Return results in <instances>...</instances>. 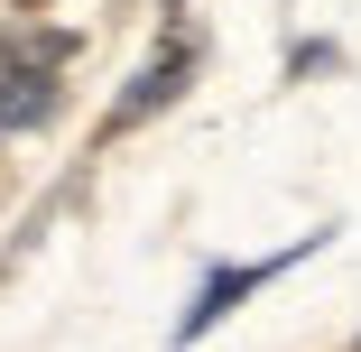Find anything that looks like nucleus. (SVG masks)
I'll return each instance as SVG.
<instances>
[{"instance_id":"20e7f679","label":"nucleus","mask_w":361,"mask_h":352,"mask_svg":"<svg viewBox=\"0 0 361 352\" xmlns=\"http://www.w3.org/2000/svg\"><path fill=\"white\" fill-rule=\"evenodd\" d=\"M158 10H185V0H158Z\"/></svg>"},{"instance_id":"39448f33","label":"nucleus","mask_w":361,"mask_h":352,"mask_svg":"<svg viewBox=\"0 0 361 352\" xmlns=\"http://www.w3.org/2000/svg\"><path fill=\"white\" fill-rule=\"evenodd\" d=\"M352 352H361V334H352Z\"/></svg>"},{"instance_id":"f257e3e1","label":"nucleus","mask_w":361,"mask_h":352,"mask_svg":"<svg viewBox=\"0 0 361 352\" xmlns=\"http://www.w3.org/2000/svg\"><path fill=\"white\" fill-rule=\"evenodd\" d=\"M306 250H324V232H306V241H287L278 260H250V269H213L204 288H195V306H185V324H176V343H204V334L223 324V315H232V306H241L250 288H269V278H278V269H297Z\"/></svg>"},{"instance_id":"f03ea898","label":"nucleus","mask_w":361,"mask_h":352,"mask_svg":"<svg viewBox=\"0 0 361 352\" xmlns=\"http://www.w3.org/2000/svg\"><path fill=\"white\" fill-rule=\"evenodd\" d=\"M185 75H195V37H176L167 56H149V65H139V75H130V93L111 102V130H139L149 111H167V102L185 93Z\"/></svg>"},{"instance_id":"7ed1b4c3","label":"nucleus","mask_w":361,"mask_h":352,"mask_svg":"<svg viewBox=\"0 0 361 352\" xmlns=\"http://www.w3.org/2000/svg\"><path fill=\"white\" fill-rule=\"evenodd\" d=\"M56 111V65H10L0 75V130H28Z\"/></svg>"}]
</instances>
